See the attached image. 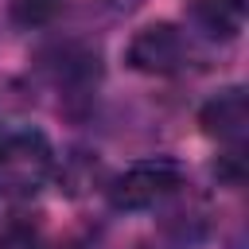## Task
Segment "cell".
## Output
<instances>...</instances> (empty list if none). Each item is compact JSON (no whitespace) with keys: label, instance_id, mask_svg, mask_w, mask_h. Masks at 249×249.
<instances>
[{"label":"cell","instance_id":"1","mask_svg":"<svg viewBox=\"0 0 249 249\" xmlns=\"http://www.w3.org/2000/svg\"><path fill=\"white\" fill-rule=\"evenodd\" d=\"M58 171V156L39 128L0 132V195L12 202L35 198Z\"/></svg>","mask_w":249,"mask_h":249},{"label":"cell","instance_id":"2","mask_svg":"<svg viewBox=\"0 0 249 249\" xmlns=\"http://www.w3.org/2000/svg\"><path fill=\"white\" fill-rule=\"evenodd\" d=\"M183 191V167L179 160L171 156H148V160H136L128 163L124 171H117L105 187L109 195V206L113 210H124V214H136V210H156L163 206L167 198H175Z\"/></svg>","mask_w":249,"mask_h":249},{"label":"cell","instance_id":"3","mask_svg":"<svg viewBox=\"0 0 249 249\" xmlns=\"http://www.w3.org/2000/svg\"><path fill=\"white\" fill-rule=\"evenodd\" d=\"M187 58H191V43L175 23H148L124 47V62L136 74H156V78L179 74Z\"/></svg>","mask_w":249,"mask_h":249},{"label":"cell","instance_id":"4","mask_svg":"<svg viewBox=\"0 0 249 249\" xmlns=\"http://www.w3.org/2000/svg\"><path fill=\"white\" fill-rule=\"evenodd\" d=\"M198 124L210 140L226 144L230 152H241L245 132H249V105H245V89L241 86H226L218 89L202 109H198Z\"/></svg>","mask_w":249,"mask_h":249},{"label":"cell","instance_id":"5","mask_svg":"<svg viewBox=\"0 0 249 249\" xmlns=\"http://www.w3.org/2000/svg\"><path fill=\"white\" fill-rule=\"evenodd\" d=\"M187 19L202 39H237L245 27V0H191L187 4Z\"/></svg>","mask_w":249,"mask_h":249},{"label":"cell","instance_id":"6","mask_svg":"<svg viewBox=\"0 0 249 249\" xmlns=\"http://www.w3.org/2000/svg\"><path fill=\"white\" fill-rule=\"evenodd\" d=\"M62 0H12V19L19 27H43L58 16Z\"/></svg>","mask_w":249,"mask_h":249}]
</instances>
